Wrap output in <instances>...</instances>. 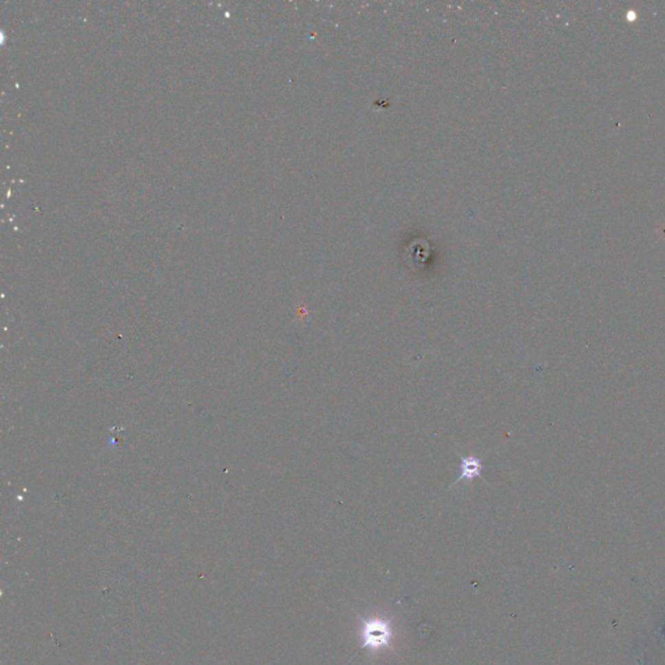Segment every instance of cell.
<instances>
[{"label": "cell", "instance_id": "obj_1", "mask_svg": "<svg viewBox=\"0 0 665 665\" xmlns=\"http://www.w3.org/2000/svg\"><path fill=\"white\" fill-rule=\"evenodd\" d=\"M391 630L382 621H375V622H368L365 630H364V646L378 649L385 646L388 638H390Z\"/></svg>", "mask_w": 665, "mask_h": 665}, {"label": "cell", "instance_id": "obj_2", "mask_svg": "<svg viewBox=\"0 0 665 665\" xmlns=\"http://www.w3.org/2000/svg\"><path fill=\"white\" fill-rule=\"evenodd\" d=\"M484 463L482 460L474 455H469V456H464L461 458V463H460V476L459 478L455 481V485L459 484L461 481H467V482H471L474 478L477 477H481L484 478ZM451 486V487H452Z\"/></svg>", "mask_w": 665, "mask_h": 665}]
</instances>
